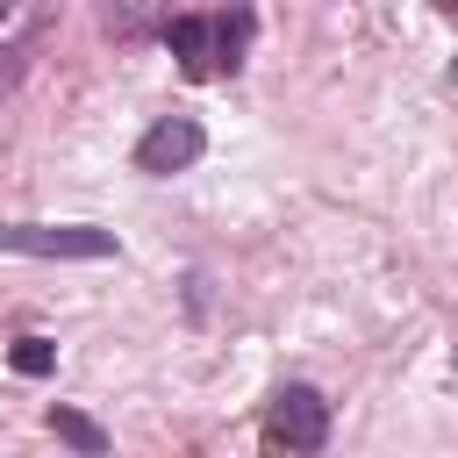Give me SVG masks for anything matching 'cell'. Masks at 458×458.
I'll use <instances>...</instances> for the list:
<instances>
[{
	"mask_svg": "<svg viewBox=\"0 0 458 458\" xmlns=\"http://www.w3.org/2000/svg\"><path fill=\"white\" fill-rule=\"evenodd\" d=\"M165 50L179 57L186 79H229L258 36V14L250 7H215V14H165Z\"/></svg>",
	"mask_w": 458,
	"mask_h": 458,
	"instance_id": "cell-1",
	"label": "cell"
},
{
	"mask_svg": "<svg viewBox=\"0 0 458 458\" xmlns=\"http://www.w3.org/2000/svg\"><path fill=\"white\" fill-rule=\"evenodd\" d=\"M200 150H208V129H200L193 114H157V122L136 136V172H143V179H172V172L200 165Z\"/></svg>",
	"mask_w": 458,
	"mask_h": 458,
	"instance_id": "cell-4",
	"label": "cell"
},
{
	"mask_svg": "<svg viewBox=\"0 0 458 458\" xmlns=\"http://www.w3.org/2000/svg\"><path fill=\"white\" fill-rule=\"evenodd\" d=\"M0 250H14V258H114V229H93V222H0Z\"/></svg>",
	"mask_w": 458,
	"mask_h": 458,
	"instance_id": "cell-3",
	"label": "cell"
},
{
	"mask_svg": "<svg viewBox=\"0 0 458 458\" xmlns=\"http://www.w3.org/2000/svg\"><path fill=\"white\" fill-rule=\"evenodd\" d=\"M43 422H50V429H57V437H64V444H72L79 458H107V429H100L93 415H79V408L50 401V415H43Z\"/></svg>",
	"mask_w": 458,
	"mask_h": 458,
	"instance_id": "cell-5",
	"label": "cell"
},
{
	"mask_svg": "<svg viewBox=\"0 0 458 458\" xmlns=\"http://www.w3.org/2000/svg\"><path fill=\"white\" fill-rule=\"evenodd\" d=\"M36 43H43V21H29L14 43H0V100L21 86V72H29V57H36Z\"/></svg>",
	"mask_w": 458,
	"mask_h": 458,
	"instance_id": "cell-6",
	"label": "cell"
},
{
	"mask_svg": "<svg viewBox=\"0 0 458 458\" xmlns=\"http://www.w3.org/2000/svg\"><path fill=\"white\" fill-rule=\"evenodd\" d=\"M7 365H14L21 379H43V372L57 365V351H50V336H14V351H7Z\"/></svg>",
	"mask_w": 458,
	"mask_h": 458,
	"instance_id": "cell-7",
	"label": "cell"
},
{
	"mask_svg": "<svg viewBox=\"0 0 458 458\" xmlns=\"http://www.w3.org/2000/svg\"><path fill=\"white\" fill-rule=\"evenodd\" d=\"M451 79H458V57H451Z\"/></svg>",
	"mask_w": 458,
	"mask_h": 458,
	"instance_id": "cell-8",
	"label": "cell"
},
{
	"mask_svg": "<svg viewBox=\"0 0 458 458\" xmlns=\"http://www.w3.org/2000/svg\"><path fill=\"white\" fill-rule=\"evenodd\" d=\"M329 444V394L308 379H286L265 408V451L272 458H322Z\"/></svg>",
	"mask_w": 458,
	"mask_h": 458,
	"instance_id": "cell-2",
	"label": "cell"
}]
</instances>
